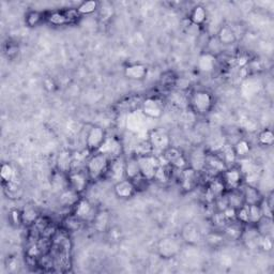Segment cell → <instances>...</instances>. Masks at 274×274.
Masks as SVG:
<instances>
[{
	"mask_svg": "<svg viewBox=\"0 0 274 274\" xmlns=\"http://www.w3.org/2000/svg\"><path fill=\"white\" fill-rule=\"evenodd\" d=\"M110 160L108 157H106L105 154L100 153V152H95L90 154L86 161L85 168L88 173L89 178H90L91 182L92 181H99L103 178L106 177L107 170Z\"/></svg>",
	"mask_w": 274,
	"mask_h": 274,
	"instance_id": "1",
	"label": "cell"
},
{
	"mask_svg": "<svg viewBox=\"0 0 274 274\" xmlns=\"http://www.w3.org/2000/svg\"><path fill=\"white\" fill-rule=\"evenodd\" d=\"M189 107L197 116H207L214 105L213 95L207 90H195L190 94Z\"/></svg>",
	"mask_w": 274,
	"mask_h": 274,
	"instance_id": "2",
	"label": "cell"
},
{
	"mask_svg": "<svg viewBox=\"0 0 274 274\" xmlns=\"http://www.w3.org/2000/svg\"><path fill=\"white\" fill-rule=\"evenodd\" d=\"M148 142H149L153 154L162 155L168 148L172 146V139L168 133L163 129H152L148 134Z\"/></svg>",
	"mask_w": 274,
	"mask_h": 274,
	"instance_id": "3",
	"label": "cell"
},
{
	"mask_svg": "<svg viewBox=\"0 0 274 274\" xmlns=\"http://www.w3.org/2000/svg\"><path fill=\"white\" fill-rule=\"evenodd\" d=\"M183 241L181 238L177 237H165L162 238L157 246V252L161 258L170 259L178 256L182 250Z\"/></svg>",
	"mask_w": 274,
	"mask_h": 274,
	"instance_id": "4",
	"label": "cell"
},
{
	"mask_svg": "<svg viewBox=\"0 0 274 274\" xmlns=\"http://www.w3.org/2000/svg\"><path fill=\"white\" fill-rule=\"evenodd\" d=\"M66 180H68V187L73 191H75L79 195H83L85 193L89 183L91 182L85 167L72 169L66 175Z\"/></svg>",
	"mask_w": 274,
	"mask_h": 274,
	"instance_id": "5",
	"label": "cell"
},
{
	"mask_svg": "<svg viewBox=\"0 0 274 274\" xmlns=\"http://www.w3.org/2000/svg\"><path fill=\"white\" fill-rule=\"evenodd\" d=\"M137 162L139 166V172L144 178L150 182L154 180L158 169L162 165L161 157L155 154L144 155V157H137Z\"/></svg>",
	"mask_w": 274,
	"mask_h": 274,
	"instance_id": "6",
	"label": "cell"
},
{
	"mask_svg": "<svg viewBox=\"0 0 274 274\" xmlns=\"http://www.w3.org/2000/svg\"><path fill=\"white\" fill-rule=\"evenodd\" d=\"M106 136L107 134L105 130L100 127V125H91V127L88 129L85 137V145L88 152L90 154L98 152L103 143H104Z\"/></svg>",
	"mask_w": 274,
	"mask_h": 274,
	"instance_id": "7",
	"label": "cell"
},
{
	"mask_svg": "<svg viewBox=\"0 0 274 274\" xmlns=\"http://www.w3.org/2000/svg\"><path fill=\"white\" fill-rule=\"evenodd\" d=\"M220 178L223 181L226 191L239 190L244 183V175L242 169L238 166L227 167L223 173L220 175Z\"/></svg>",
	"mask_w": 274,
	"mask_h": 274,
	"instance_id": "8",
	"label": "cell"
},
{
	"mask_svg": "<svg viewBox=\"0 0 274 274\" xmlns=\"http://www.w3.org/2000/svg\"><path fill=\"white\" fill-rule=\"evenodd\" d=\"M94 206L85 197H80L76 205L72 208V214L83 223H91L97 214Z\"/></svg>",
	"mask_w": 274,
	"mask_h": 274,
	"instance_id": "9",
	"label": "cell"
},
{
	"mask_svg": "<svg viewBox=\"0 0 274 274\" xmlns=\"http://www.w3.org/2000/svg\"><path fill=\"white\" fill-rule=\"evenodd\" d=\"M140 109L146 117L151 119H159L164 113V104L159 98L148 97L142 101Z\"/></svg>",
	"mask_w": 274,
	"mask_h": 274,
	"instance_id": "10",
	"label": "cell"
},
{
	"mask_svg": "<svg viewBox=\"0 0 274 274\" xmlns=\"http://www.w3.org/2000/svg\"><path fill=\"white\" fill-rule=\"evenodd\" d=\"M100 153L105 154L110 160L123 155V146L121 140L116 136H106L104 143L99 149Z\"/></svg>",
	"mask_w": 274,
	"mask_h": 274,
	"instance_id": "11",
	"label": "cell"
},
{
	"mask_svg": "<svg viewBox=\"0 0 274 274\" xmlns=\"http://www.w3.org/2000/svg\"><path fill=\"white\" fill-rule=\"evenodd\" d=\"M125 161H127V158L124 157V154L110 161L105 178H108L109 180H113L114 183L127 179L125 178Z\"/></svg>",
	"mask_w": 274,
	"mask_h": 274,
	"instance_id": "12",
	"label": "cell"
},
{
	"mask_svg": "<svg viewBox=\"0 0 274 274\" xmlns=\"http://www.w3.org/2000/svg\"><path fill=\"white\" fill-rule=\"evenodd\" d=\"M199 181H201V173H197L193 168L187 167L179 172V182L183 191H193L198 186Z\"/></svg>",
	"mask_w": 274,
	"mask_h": 274,
	"instance_id": "13",
	"label": "cell"
},
{
	"mask_svg": "<svg viewBox=\"0 0 274 274\" xmlns=\"http://www.w3.org/2000/svg\"><path fill=\"white\" fill-rule=\"evenodd\" d=\"M180 238L184 243L190 244V246H197L203 241V234L199 226L191 222L183 226Z\"/></svg>",
	"mask_w": 274,
	"mask_h": 274,
	"instance_id": "14",
	"label": "cell"
},
{
	"mask_svg": "<svg viewBox=\"0 0 274 274\" xmlns=\"http://www.w3.org/2000/svg\"><path fill=\"white\" fill-rule=\"evenodd\" d=\"M207 151L203 147H196L193 150L187 155L189 161V167L193 168L197 173H202L206 166V159H207Z\"/></svg>",
	"mask_w": 274,
	"mask_h": 274,
	"instance_id": "15",
	"label": "cell"
},
{
	"mask_svg": "<svg viewBox=\"0 0 274 274\" xmlns=\"http://www.w3.org/2000/svg\"><path fill=\"white\" fill-rule=\"evenodd\" d=\"M114 193L120 199H130L134 196L137 192L132 180L123 179L119 182L114 183Z\"/></svg>",
	"mask_w": 274,
	"mask_h": 274,
	"instance_id": "16",
	"label": "cell"
},
{
	"mask_svg": "<svg viewBox=\"0 0 274 274\" xmlns=\"http://www.w3.org/2000/svg\"><path fill=\"white\" fill-rule=\"evenodd\" d=\"M240 190L242 192V195L244 198V204L248 206L259 205L262 202V199L264 198L259 190L256 187L252 186V184H248L244 182L241 186Z\"/></svg>",
	"mask_w": 274,
	"mask_h": 274,
	"instance_id": "17",
	"label": "cell"
},
{
	"mask_svg": "<svg viewBox=\"0 0 274 274\" xmlns=\"http://www.w3.org/2000/svg\"><path fill=\"white\" fill-rule=\"evenodd\" d=\"M148 74V68L143 63H131L124 68V76L131 80H143Z\"/></svg>",
	"mask_w": 274,
	"mask_h": 274,
	"instance_id": "18",
	"label": "cell"
},
{
	"mask_svg": "<svg viewBox=\"0 0 274 274\" xmlns=\"http://www.w3.org/2000/svg\"><path fill=\"white\" fill-rule=\"evenodd\" d=\"M244 226L241 223H239L238 221H232L223 228V236L224 238L228 240H239L242 238L243 231H244Z\"/></svg>",
	"mask_w": 274,
	"mask_h": 274,
	"instance_id": "19",
	"label": "cell"
},
{
	"mask_svg": "<svg viewBox=\"0 0 274 274\" xmlns=\"http://www.w3.org/2000/svg\"><path fill=\"white\" fill-rule=\"evenodd\" d=\"M217 39L222 44V46L233 45L238 40L235 29L232 26H222L217 33Z\"/></svg>",
	"mask_w": 274,
	"mask_h": 274,
	"instance_id": "20",
	"label": "cell"
},
{
	"mask_svg": "<svg viewBox=\"0 0 274 274\" xmlns=\"http://www.w3.org/2000/svg\"><path fill=\"white\" fill-rule=\"evenodd\" d=\"M73 161H74V158L71 151H68V150L61 151L58 154L57 161H56L57 170L64 175H68L72 169Z\"/></svg>",
	"mask_w": 274,
	"mask_h": 274,
	"instance_id": "21",
	"label": "cell"
},
{
	"mask_svg": "<svg viewBox=\"0 0 274 274\" xmlns=\"http://www.w3.org/2000/svg\"><path fill=\"white\" fill-rule=\"evenodd\" d=\"M207 18H208V13L203 5H195L189 14V21L196 27L204 26Z\"/></svg>",
	"mask_w": 274,
	"mask_h": 274,
	"instance_id": "22",
	"label": "cell"
},
{
	"mask_svg": "<svg viewBox=\"0 0 274 274\" xmlns=\"http://www.w3.org/2000/svg\"><path fill=\"white\" fill-rule=\"evenodd\" d=\"M81 195L77 194L75 191H73L69 187L60 191V195H59V204L62 207H69V208H73L76 203L79 201Z\"/></svg>",
	"mask_w": 274,
	"mask_h": 274,
	"instance_id": "23",
	"label": "cell"
},
{
	"mask_svg": "<svg viewBox=\"0 0 274 274\" xmlns=\"http://www.w3.org/2000/svg\"><path fill=\"white\" fill-rule=\"evenodd\" d=\"M221 159L224 161L225 164L227 165V167H231V166H234L235 163L238 161V158H237V155L235 153V150H234V146L231 145V144H224L223 146H222L219 151L217 152Z\"/></svg>",
	"mask_w": 274,
	"mask_h": 274,
	"instance_id": "24",
	"label": "cell"
},
{
	"mask_svg": "<svg viewBox=\"0 0 274 274\" xmlns=\"http://www.w3.org/2000/svg\"><path fill=\"white\" fill-rule=\"evenodd\" d=\"M109 221H110L109 213L106 210H101V211H98L97 214H95L91 224L95 231L99 233H103V232H106V229L109 225Z\"/></svg>",
	"mask_w": 274,
	"mask_h": 274,
	"instance_id": "25",
	"label": "cell"
},
{
	"mask_svg": "<svg viewBox=\"0 0 274 274\" xmlns=\"http://www.w3.org/2000/svg\"><path fill=\"white\" fill-rule=\"evenodd\" d=\"M45 20L48 21V23L56 25V26H60V25H65V24H70L71 19L69 17L68 10L65 11H56V12H51L47 14Z\"/></svg>",
	"mask_w": 274,
	"mask_h": 274,
	"instance_id": "26",
	"label": "cell"
},
{
	"mask_svg": "<svg viewBox=\"0 0 274 274\" xmlns=\"http://www.w3.org/2000/svg\"><path fill=\"white\" fill-rule=\"evenodd\" d=\"M41 216L32 206H27L21 210V218H23V225L27 227H31L35 224V222L39 220Z\"/></svg>",
	"mask_w": 274,
	"mask_h": 274,
	"instance_id": "27",
	"label": "cell"
},
{
	"mask_svg": "<svg viewBox=\"0 0 274 274\" xmlns=\"http://www.w3.org/2000/svg\"><path fill=\"white\" fill-rule=\"evenodd\" d=\"M216 64H217V57L209 53H206L199 58L197 66L202 72L208 73L216 69Z\"/></svg>",
	"mask_w": 274,
	"mask_h": 274,
	"instance_id": "28",
	"label": "cell"
},
{
	"mask_svg": "<svg viewBox=\"0 0 274 274\" xmlns=\"http://www.w3.org/2000/svg\"><path fill=\"white\" fill-rule=\"evenodd\" d=\"M226 198L228 202V207H232L234 209H239L242 206H244V198L242 195L241 190H233L226 192Z\"/></svg>",
	"mask_w": 274,
	"mask_h": 274,
	"instance_id": "29",
	"label": "cell"
},
{
	"mask_svg": "<svg viewBox=\"0 0 274 274\" xmlns=\"http://www.w3.org/2000/svg\"><path fill=\"white\" fill-rule=\"evenodd\" d=\"M140 175L139 172V166L136 157L131 154L130 158H127L125 161V178L130 180H133L134 178L138 177Z\"/></svg>",
	"mask_w": 274,
	"mask_h": 274,
	"instance_id": "30",
	"label": "cell"
},
{
	"mask_svg": "<svg viewBox=\"0 0 274 274\" xmlns=\"http://www.w3.org/2000/svg\"><path fill=\"white\" fill-rule=\"evenodd\" d=\"M83 222L79 221L78 219H76L75 217L73 216V214L71 213L70 216L65 217L62 222H61V227L63 231L68 232L69 234L70 233H74V232H77L79 231V229L81 228V226H83Z\"/></svg>",
	"mask_w": 274,
	"mask_h": 274,
	"instance_id": "31",
	"label": "cell"
},
{
	"mask_svg": "<svg viewBox=\"0 0 274 274\" xmlns=\"http://www.w3.org/2000/svg\"><path fill=\"white\" fill-rule=\"evenodd\" d=\"M233 146H234V150H235V153L237 155V158H238V160L247 158L251 152V145L248 140L244 138H240L239 140H237V143Z\"/></svg>",
	"mask_w": 274,
	"mask_h": 274,
	"instance_id": "32",
	"label": "cell"
},
{
	"mask_svg": "<svg viewBox=\"0 0 274 274\" xmlns=\"http://www.w3.org/2000/svg\"><path fill=\"white\" fill-rule=\"evenodd\" d=\"M100 2L94 1V0H90V1H84L81 2L77 8V12L79 13V15H90V14L94 13L95 11L99 10Z\"/></svg>",
	"mask_w": 274,
	"mask_h": 274,
	"instance_id": "33",
	"label": "cell"
},
{
	"mask_svg": "<svg viewBox=\"0 0 274 274\" xmlns=\"http://www.w3.org/2000/svg\"><path fill=\"white\" fill-rule=\"evenodd\" d=\"M0 178H1L2 184L12 182L14 180L15 172H14V168L10 163H2L1 168H0Z\"/></svg>",
	"mask_w": 274,
	"mask_h": 274,
	"instance_id": "34",
	"label": "cell"
},
{
	"mask_svg": "<svg viewBox=\"0 0 274 274\" xmlns=\"http://www.w3.org/2000/svg\"><path fill=\"white\" fill-rule=\"evenodd\" d=\"M46 15L42 12L39 11H30L27 13L25 21L28 27H35L39 24H41L42 21L45 19Z\"/></svg>",
	"mask_w": 274,
	"mask_h": 274,
	"instance_id": "35",
	"label": "cell"
},
{
	"mask_svg": "<svg viewBox=\"0 0 274 274\" xmlns=\"http://www.w3.org/2000/svg\"><path fill=\"white\" fill-rule=\"evenodd\" d=\"M264 219L259 205L249 206V225H257Z\"/></svg>",
	"mask_w": 274,
	"mask_h": 274,
	"instance_id": "36",
	"label": "cell"
},
{
	"mask_svg": "<svg viewBox=\"0 0 274 274\" xmlns=\"http://www.w3.org/2000/svg\"><path fill=\"white\" fill-rule=\"evenodd\" d=\"M257 140H258V144L262 146H266V147L272 146L274 143L273 132L270 129H264L263 131L258 133Z\"/></svg>",
	"mask_w": 274,
	"mask_h": 274,
	"instance_id": "37",
	"label": "cell"
},
{
	"mask_svg": "<svg viewBox=\"0 0 274 274\" xmlns=\"http://www.w3.org/2000/svg\"><path fill=\"white\" fill-rule=\"evenodd\" d=\"M149 154H153V151L148 140H144V142L138 143L134 148V151H133V155L136 158L144 157V155H149Z\"/></svg>",
	"mask_w": 274,
	"mask_h": 274,
	"instance_id": "38",
	"label": "cell"
},
{
	"mask_svg": "<svg viewBox=\"0 0 274 274\" xmlns=\"http://www.w3.org/2000/svg\"><path fill=\"white\" fill-rule=\"evenodd\" d=\"M211 222L214 227L217 229H222V231L229 223V221L224 216L223 211H214L211 216Z\"/></svg>",
	"mask_w": 274,
	"mask_h": 274,
	"instance_id": "39",
	"label": "cell"
},
{
	"mask_svg": "<svg viewBox=\"0 0 274 274\" xmlns=\"http://www.w3.org/2000/svg\"><path fill=\"white\" fill-rule=\"evenodd\" d=\"M222 48H223V46H222V44L217 39V36H212L208 41V43H207V53H209L216 57L219 53H221Z\"/></svg>",
	"mask_w": 274,
	"mask_h": 274,
	"instance_id": "40",
	"label": "cell"
},
{
	"mask_svg": "<svg viewBox=\"0 0 274 274\" xmlns=\"http://www.w3.org/2000/svg\"><path fill=\"white\" fill-rule=\"evenodd\" d=\"M236 221L243 225H249V206L244 205L236 210Z\"/></svg>",
	"mask_w": 274,
	"mask_h": 274,
	"instance_id": "41",
	"label": "cell"
},
{
	"mask_svg": "<svg viewBox=\"0 0 274 274\" xmlns=\"http://www.w3.org/2000/svg\"><path fill=\"white\" fill-rule=\"evenodd\" d=\"M4 55L9 59H14L18 54V46L16 43L8 41L4 44Z\"/></svg>",
	"mask_w": 274,
	"mask_h": 274,
	"instance_id": "42",
	"label": "cell"
},
{
	"mask_svg": "<svg viewBox=\"0 0 274 274\" xmlns=\"http://www.w3.org/2000/svg\"><path fill=\"white\" fill-rule=\"evenodd\" d=\"M132 182H133V184H134L136 192L146 191L148 189V187H149V183H150V181L147 180L146 178H144L142 175H139L138 177L134 178V179L132 180Z\"/></svg>",
	"mask_w": 274,
	"mask_h": 274,
	"instance_id": "43",
	"label": "cell"
},
{
	"mask_svg": "<svg viewBox=\"0 0 274 274\" xmlns=\"http://www.w3.org/2000/svg\"><path fill=\"white\" fill-rule=\"evenodd\" d=\"M9 221H10V223L13 226H15V227H18L20 225H23V218H21V210L12 209L9 212Z\"/></svg>",
	"mask_w": 274,
	"mask_h": 274,
	"instance_id": "44",
	"label": "cell"
},
{
	"mask_svg": "<svg viewBox=\"0 0 274 274\" xmlns=\"http://www.w3.org/2000/svg\"><path fill=\"white\" fill-rule=\"evenodd\" d=\"M98 11H100V17L105 20V19H108L112 17L114 10H113L112 4L108 2H105V3H103V6H101V4H100Z\"/></svg>",
	"mask_w": 274,
	"mask_h": 274,
	"instance_id": "45",
	"label": "cell"
},
{
	"mask_svg": "<svg viewBox=\"0 0 274 274\" xmlns=\"http://www.w3.org/2000/svg\"><path fill=\"white\" fill-rule=\"evenodd\" d=\"M224 240V236L223 234H219V233H211L208 236H207V242L211 244L212 247H217L219 244H221Z\"/></svg>",
	"mask_w": 274,
	"mask_h": 274,
	"instance_id": "46",
	"label": "cell"
},
{
	"mask_svg": "<svg viewBox=\"0 0 274 274\" xmlns=\"http://www.w3.org/2000/svg\"><path fill=\"white\" fill-rule=\"evenodd\" d=\"M223 213L229 222L236 220V209L232 208V207H227V208L223 211Z\"/></svg>",
	"mask_w": 274,
	"mask_h": 274,
	"instance_id": "47",
	"label": "cell"
}]
</instances>
